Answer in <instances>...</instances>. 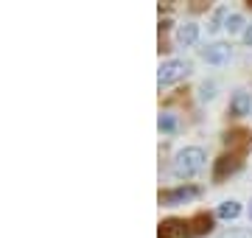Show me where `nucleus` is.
<instances>
[{"mask_svg": "<svg viewBox=\"0 0 252 238\" xmlns=\"http://www.w3.org/2000/svg\"><path fill=\"white\" fill-rule=\"evenodd\" d=\"M205 149L199 146H185L177 154V160H174V177H180V179H190L193 174H199L202 168H205Z\"/></svg>", "mask_w": 252, "mask_h": 238, "instance_id": "f257e3e1", "label": "nucleus"}, {"mask_svg": "<svg viewBox=\"0 0 252 238\" xmlns=\"http://www.w3.org/2000/svg\"><path fill=\"white\" fill-rule=\"evenodd\" d=\"M188 73H190V62H185V59H168V62H162L160 73H157V84L168 87V84L185 79Z\"/></svg>", "mask_w": 252, "mask_h": 238, "instance_id": "f03ea898", "label": "nucleus"}, {"mask_svg": "<svg viewBox=\"0 0 252 238\" xmlns=\"http://www.w3.org/2000/svg\"><path fill=\"white\" fill-rule=\"evenodd\" d=\"M241 160H244L241 151L221 154V157L216 160V165H213V182H221V179H227V177H233L235 171L241 168Z\"/></svg>", "mask_w": 252, "mask_h": 238, "instance_id": "7ed1b4c3", "label": "nucleus"}, {"mask_svg": "<svg viewBox=\"0 0 252 238\" xmlns=\"http://www.w3.org/2000/svg\"><path fill=\"white\" fill-rule=\"evenodd\" d=\"M199 188L196 185H180V188H171V191H162L160 193V205H168V208H174V205H182V202H190L199 196Z\"/></svg>", "mask_w": 252, "mask_h": 238, "instance_id": "20e7f679", "label": "nucleus"}, {"mask_svg": "<svg viewBox=\"0 0 252 238\" xmlns=\"http://www.w3.org/2000/svg\"><path fill=\"white\" fill-rule=\"evenodd\" d=\"M157 238H190L188 233V219H162Z\"/></svg>", "mask_w": 252, "mask_h": 238, "instance_id": "39448f33", "label": "nucleus"}, {"mask_svg": "<svg viewBox=\"0 0 252 238\" xmlns=\"http://www.w3.org/2000/svg\"><path fill=\"white\" fill-rule=\"evenodd\" d=\"M213 216L210 213H196V216H190L188 219V233H190V238H199V236H207V233H213Z\"/></svg>", "mask_w": 252, "mask_h": 238, "instance_id": "423d86ee", "label": "nucleus"}, {"mask_svg": "<svg viewBox=\"0 0 252 238\" xmlns=\"http://www.w3.org/2000/svg\"><path fill=\"white\" fill-rule=\"evenodd\" d=\"M230 115L233 118H244V115H252V95L244 90H235L233 98H230Z\"/></svg>", "mask_w": 252, "mask_h": 238, "instance_id": "0eeeda50", "label": "nucleus"}, {"mask_svg": "<svg viewBox=\"0 0 252 238\" xmlns=\"http://www.w3.org/2000/svg\"><path fill=\"white\" fill-rule=\"evenodd\" d=\"M199 54H202V59H205L207 64H224L227 59H230V45H224V42H213V45L202 48Z\"/></svg>", "mask_w": 252, "mask_h": 238, "instance_id": "6e6552de", "label": "nucleus"}, {"mask_svg": "<svg viewBox=\"0 0 252 238\" xmlns=\"http://www.w3.org/2000/svg\"><path fill=\"white\" fill-rule=\"evenodd\" d=\"M199 39V26L196 23H185V26H180L177 28V42H180V45H193V42H196Z\"/></svg>", "mask_w": 252, "mask_h": 238, "instance_id": "1a4fd4ad", "label": "nucleus"}, {"mask_svg": "<svg viewBox=\"0 0 252 238\" xmlns=\"http://www.w3.org/2000/svg\"><path fill=\"white\" fill-rule=\"evenodd\" d=\"M216 216H219V219H227V221L238 219V216H241V202H235V199L221 202V205L216 208Z\"/></svg>", "mask_w": 252, "mask_h": 238, "instance_id": "9d476101", "label": "nucleus"}, {"mask_svg": "<svg viewBox=\"0 0 252 238\" xmlns=\"http://www.w3.org/2000/svg\"><path fill=\"white\" fill-rule=\"evenodd\" d=\"M157 126H160V132H165V135H174V132H177V120H174V115L162 112L160 120H157Z\"/></svg>", "mask_w": 252, "mask_h": 238, "instance_id": "9b49d317", "label": "nucleus"}, {"mask_svg": "<svg viewBox=\"0 0 252 238\" xmlns=\"http://www.w3.org/2000/svg\"><path fill=\"white\" fill-rule=\"evenodd\" d=\"M224 28L230 31V34H238V31L244 28V17L241 14H230V17L224 20ZM244 31H247V28H244Z\"/></svg>", "mask_w": 252, "mask_h": 238, "instance_id": "f8f14e48", "label": "nucleus"}, {"mask_svg": "<svg viewBox=\"0 0 252 238\" xmlns=\"http://www.w3.org/2000/svg\"><path fill=\"white\" fill-rule=\"evenodd\" d=\"M224 17H230V14H227V9H216V14H213V20H210L207 31H210V34H216L219 28H221V20H224Z\"/></svg>", "mask_w": 252, "mask_h": 238, "instance_id": "ddd939ff", "label": "nucleus"}, {"mask_svg": "<svg viewBox=\"0 0 252 238\" xmlns=\"http://www.w3.org/2000/svg\"><path fill=\"white\" fill-rule=\"evenodd\" d=\"M219 238H252V233H247V230H227V233H219Z\"/></svg>", "mask_w": 252, "mask_h": 238, "instance_id": "4468645a", "label": "nucleus"}, {"mask_svg": "<svg viewBox=\"0 0 252 238\" xmlns=\"http://www.w3.org/2000/svg\"><path fill=\"white\" fill-rule=\"evenodd\" d=\"M213 95H216V87L205 82V84H202V92H199V98H202V101H210Z\"/></svg>", "mask_w": 252, "mask_h": 238, "instance_id": "2eb2a0df", "label": "nucleus"}, {"mask_svg": "<svg viewBox=\"0 0 252 238\" xmlns=\"http://www.w3.org/2000/svg\"><path fill=\"white\" fill-rule=\"evenodd\" d=\"M244 42L252 48V26H247V31H244Z\"/></svg>", "mask_w": 252, "mask_h": 238, "instance_id": "dca6fc26", "label": "nucleus"}, {"mask_svg": "<svg viewBox=\"0 0 252 238\" xmlns=\"http://www.w3.org/2000/svg\"><path fill=\"white\" fill-rule=\"evenodd\" d=\"M250 221H252V205H250Z\"/></svg>", "mask_w": 252, "mask_h": 238, "instance_id": "f3484780", "label": "nucleus"}, {"mask_svg": "<svg viewBox=\"0 0 252 238\" xmlns=\"http://www.w3.org/2000/svg\"><path fill=\"white\" fill-rule=\"evenodd\" d=\"M250 6H252V0H250Z\"/></svg>", "mask_w": 252, "mask_h": 238, "instance_id": "a211bd4d", "label": "nucleus"}]
</instances>
